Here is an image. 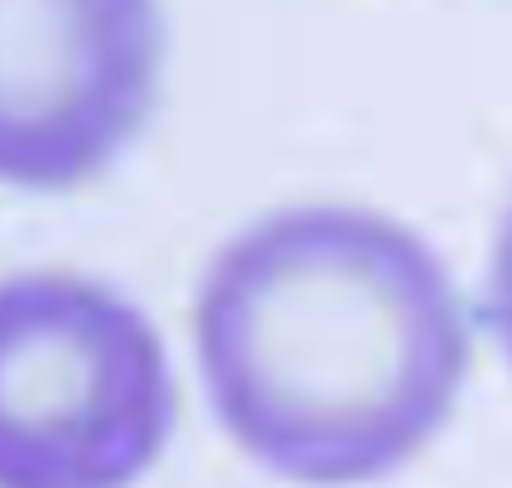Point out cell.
Masks as SVG:
<instances>
[{"label": "cell", "mask_w": 512, "mask_h": 488, "mask_svg": "<svg viewBox=\"0 0 512 488\" xmlns=\"http://www.w3.org/2000/svg\"><path fill=\"white\" fill-rule=\"evenodd\" d=\"M160 0H0V184L78 189L160 92Z\"/></svg>", "instance_id": "cell-3"}, {"label": "cell", "mask_w": 512, "mask_h": 488, "mask_svg": "<svg viewBox=\"0 0 512 488\" xmlns=\"http://www.w3.org/2000/svg\"><path fill=\"white\" fill-rule=\"evenodd\" d=\"M488 319H493V334L512 363V203L503 213V228L493 242V271H488Z\"/></svg>", "instance_id": "cell-4"}, {"label": "cell", "mask_w": 512, "mask_h": 488, "mask_svg": "<svg viewBox=\"0 0 512 488\" xmlns=\"http://www.w3.org/2000/svg\"><path fill=\"white\" fill-rule=\"evenodd\" d=\"M199 368L261 469L368 484L450 421L469 334L450 271L411 228L305 203L237 232L199 290Z\"/></svg>", "instance_id": "cell-1"}, {"label": "cell", "mask_w": 512, "mask_h": 488, "mask_svg": "<svg viewBox=\"0 0 512 488\" xmlns=\"http://www.w3.org/2000/svg\"><path fill=\"white\" fill-rule=\"evenodd\" d=\"M170 426V363L131 300L58 271L0 281V488H131Z\"/></svg>", "instance_id": "cell-2"}]
</instances>
